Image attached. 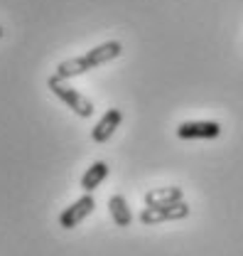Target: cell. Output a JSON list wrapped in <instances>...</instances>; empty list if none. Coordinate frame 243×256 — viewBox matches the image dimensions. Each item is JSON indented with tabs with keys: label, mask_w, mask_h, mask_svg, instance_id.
<instances>
[{
	"label": "cell",
	"mask_w": 243,
	"mask_h": 256,
	"mask_svg": "<svg viewBox=\"0 0 243 256\" xmlns=\"http://www.w3.org/2000/svg\"><path fill=\"white\" fill-rule=\"evenodd\" d=\"M86 72H91V64L89 60L81 54V57H71V60H64V62L57 64V69H54V76H59V79H74V76H81V74H86Z\"/></svg>",
	"instance_id": "cell-8"
},
{
	"label": "cell",
	"mask_w": 243,
	"mask_h": 256,
	"mask_svg": "<svg viewBox=\"0 0 243 256\" xmlns=\"http://www.w3.org/2000/svg\"><path fill=\"white\" fill-rule=\"evenodd\" d=\"M93 210H96L93 194H84V197H79L74 204H69V207L59 214V226H64V229H74L76 224L84 222Z\"/></svg>",
	"instance_id": "cell-3"
},
{
	"label": "cell",
	"mask_w": 243,
	"mask_h": 256,
	"mask_svg": "<svg viewBox=\"0 0 243 256\" xmlns=\"http://www.w3.org/2000/svg\"><path fill=\"white\" fill-rule=\"evenodd\" d=\"M192 212V207L187 202H175V204H165V207H145L140 212V222L152 226V224H162V222H180L187 220Z\"/></svg>",
	"instance_id": "cell-2"
},
{
	"label": "cell",
	"mask_w": 243,
	"mask_h": 256,
	"mask_svg": "<svg viewBox=\"0 0 243 256\" xmlns=\"http://www.w3.org/2000/svg\"><path fill=\"white\" fill-rule=\"evenodd\" d=\"M221 133V124L216 121H184L177 126V136L184 140H194V138H216Z\"/></svg>",
	"instance_id": "cell-4"
},
{
	"label": "cell",
	"mask_w": 243,
	"mask_h": 256,
	"mask_svg": "<svg viewBox=\"0 0 243 256\" xmlns=\"http://www.w3.org/2000/svg\"><path fill=\"white\" fill-rule=\"evenodd\" d=\"M108 172H111V168H108V162H103V160H96L91 168L84 172V178H81V190L86 192V194H91L106 178H108Z\"/></svg>",
	"instance_id": "cell-9"
},
{
	"label": "cell",
	"mask_w": 243,
	"mask_h": 256,
	"mask_svg": "<svg viewBox=\"0 0 243 256\" xmlns=\"http://www.w3.org/2000/svg\"><path fill=\"white\" fill-rule=\"evenodd\" d=\"M108 212H111L116 226H130V222H133V212H130L128 200L123 194H111L108 197Z\"/></svg>",
	"instance_id": "cell-10"
},
{
	"label": "cell",
	"mask_w": 243,
	"mask_h": 256,
	"mask_svg": "<svg viewBox=\"0 0 243 256\" xmlns=\"http://www.w3.org/2000/svg\"><path fill=\"white\" fill-rule=\"evenodd\" d=\"M121 121H123V111L121 108H108V111L96 121V126L91 128L93 143H106V140L116 133V128L121 126Z\"/></svg>",
	"instance_id": "cell-5"
},
{
	"label": "cell",
	"mask_w": 243,
	"mask_h": 256,
	"mask_svg": "<svg viewBox=\"0 0 243 256\" xmlns=\"http://www.w3.org/2000/svg\"><path fill=\"white\" fill-rule=\"evenodd\" d=\"M47 86H49V92L54 96H59L61 101H64L76 116H81V118H91L93 116V104L81 94V92H76L74 86H69L64 79H59V76H49V79H47Z\"/></svg>",
	"instance_id": "cell-1"
},
{
	"label": "cell",
	"mask_w": 243,
	"mask_h": 256,
	"mask_svg": "<svg viewBox=\"0 0 243 256\" xmlns=\"http://www.w3.org/2000/svg\"><path fill=\"white\" fill-rule=\"evenodd\" d=\"M2 32H5V30H2V28H0V37H2Z\"/></svg>",
	"instance_id": "cell-11"
},
{
	"label": "cell",
	"mask_w": 243,
	"mask_h": 256,
	"mask_svg": "<svg viewBox=\"0 0 243 256\" xmlns=\"http://www.w3.org/2000/svg\"><path fill=\"white\" fill-rule=\"evenodd\" d=\"M175 202H184V192L180 188H155L145 192V207H165Z\"/></svg>",
	"instance_id": "cell-7"
},
{
	"label": "cell",
	"mask_w": 243,
	"mask_h": 256,
	"mask_svg": "<svg viewBox=\"0 0 243 256\" xmlns=\"http://www.w3.org/2000/svg\"><path fill=\"white\" fill-rule=\"evenodd\" d=\"M121 52H123V44L116 42V40H111V42H103V44L89 50L84 57L89 60L91 69H96V66H101V64H108V62H113L116 57H121Z\"/></svg>",
	"instance_id": "cell-6"
}]
</instances>
